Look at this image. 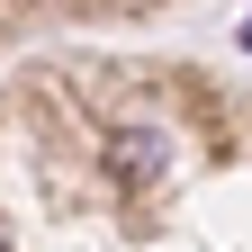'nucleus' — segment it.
<instances>
[{"label": "nucleus", "mask_w": 252, "mask_h": 252, "mask_svg": "<svg viewBox=\"0 0 252 252\" xmlns=\"http://www.w3.org/2000/svg\"><path fill=\"white\" fill-rule=\"evenodd\" d=\"M108 162H117L126 180H153V171H162V135H153V126H126V135L108 144Z\"/></svg>", "instance_id": "obj_1"}, {"label": "nucleus", "mask_w": 252, "mask_h": 252, "mask_svg": "<svg viewBox=\"0 0 252 252\" xmlns=\"http://www.w3.org/2000/svg\"><path fill=\"white\" fill-rule=\"evenodd\" d=\"M0 252H9V243H0Z\"/></svg>", "instance_id": "obj_2"}]
</instances>
